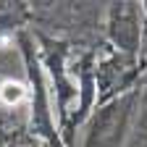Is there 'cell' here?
<instances>
[{
  "instance_id": "6da1fadb",
  "label": "cell",
  "mask_w": 147,
  "mask_h": 147,
  "mask_svg": "<svg viewBox=\"0 0 147 147\" xmlns=\"http://www.w3.org/2000/svg\"><path fill=\"white\" fill-rule=\"evenodd\" d=\"M24 97H26V89H24V84H18V82H5L3 87H0V100H3L5 105L21 102Z\"/></svg>"
}]
</instances>
